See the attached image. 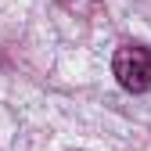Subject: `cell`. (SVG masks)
Here are the masks:
<instances>
[{
  "label": "cell",
  "instance_id": "6da1fadb",
  "mask_svg": "<svg viewBox=\"0 0 151 151\" xmlns=\"http://www.w3.org/2000/svg\"><path fill=\"white\" fill-rule=\"evenodd\" d=\"M111 72L129 93H147L151 90V47L140 43H122L111 58Z\"/></svg>",
  "mask_w": 151,
  "mask_h": 151
}]
</instances>
